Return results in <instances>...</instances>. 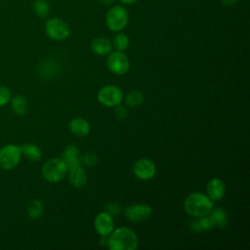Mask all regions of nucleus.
<instances>
[{
	"instance_id": "15",
	"label": "nucleus",
	"mask_w": 250,
	"mask_h": 250,
	"mask_svg": "<svg viewBox=\"0 0 250 250\" xmlns=\"http://www.w3.org/2000/svg\"><path fill=\"white\" fill-rule=\"evenodd\" d=\"M91 50L98 56H105L111 52L112 44L105 37H97L91 42Z\"/></svg>"
},
{
	"instance_id": "16",
	"label": "nucleus",
	"mask_w": 250,
	"mask_h": 250,
	"mask_svg": "<svg viewBox=\"0 0 250 250\" xmlns=\"http://www.w3.org/2000/svg\"><path fill=\"white\" fill-rule=\"evenodd\" d=\"M62 158L64 160L68 168L80 164L78 147L75 145L66 146L62 151Z\"/></svg>"
},
{
	"instance_id": "1",
	"label": "nucleus",
	"mask_w": 250,
	"mask_h": 250,
	"mask_svg": "<svg viewBox=\"0 0 250 250\" xmlns=\"http://www.w3.org/2000/svg\"><path fill=\"white\" fill-rule=\"evenodd\" d=\"M139 239L136 232L126 227L113 229L106 236V246L110 250H136Z\"/></svg>"
},
{
	"instance_id": "12",
	"label": "nucleus",
	"mask_w": 250,
	"mask_h": 250,
	"mask_svg": "<svg viewBox=\"0 0 250 250\" xmlns=\"http://www.w3.org/2000/svg\"><path fill=\"white\" fill-rule=\"evenodd\" d=\"M226 185L225 183L219 179V178H213L211 179L206 186V191L207 195L213 200V201H219L221 200L226 193Z\"/></svg>"
},
{
	"instance_id": "2",
	"label": "nucleus",
	"mask_w": 250,
	"mask_h": 250,
	"mask_svg": "<svg viewBox=\"0 0 250 250\" xmlns=\"http://www.w3.org/2000/svg\"><path fill=\"white\" fill-rule=\"evenodd\" d=\"M214 207L213 200L202 192H191L184 200V210L192 217H203L208 215Z\"/></svg>"
},
{
	"instance_id": "23",
	"label": "nucleus",
	"mask_w": 250,
	"mask_h": 250,
	"mask_svg": "<svg viewBox=\"0 0 250 250\" xmlns=\"http://www.w3.org/2000/svg\"><path fill=\"white\" fill-rule=\"evenodd\" d=\"M33 10L38 17L45 18L50 11L49 2L47 0H35L33 2Z\"/></svg>"
},
{
	"instance_id": "30",
	"label": "nucleus",
	"mask_w": 250,
	"mask_h": 250,
	"mask_svg": "<svg viewBox=\"0 0 250 250\" xmlns=\"http://www.w3.org/2000/svg\"><path fill=\"white\" fill-rule=\"evenodd\" d=\"M121 3H123V4H125V5H130V4H133V3H135L136 1H138V0H119Z\"/></svg>"
},
{
	"instance_id": "4",
	"label": "nucleus",
	"mask_w": 250,
	"mask_h": 250,
	"mask_svg": "<svg viewBox=\"0 0 250 250\" xmlns=\"http://www.w3.org/2000/svg\"><path fill=\"white\" fill-rule=\"evenodd\" d=\"M129 15L127 10L120 6L116 5L110 8L105 16V23L109 30L111 31H120L128 23Z\"/></svg>"
},
{
	"instance_id": "6",
	"label": "nucleus",
	"mask_w": 250,
	"mask_h": 250,
	"mask_svg": "<svg viewBox=\"0 0 250 250\" xmlns=\"http://www.w3.org/2000/svg\"><path fill=\"white\" fill-rule=\"evenodd\" d=\"M97 98L104 106L115 107L122 103L124 95L119 87L115 85H105L99 90Z\"/></svg>"
},
{
	"instance_id": "8",
	"label": "nucleus",
	"mask_w": 250,
	"mask_h": 250,
	"mask_svg": "<svg viewBox=\"0 0 250 250\" xmlns=\"http://www.w3.org/2000/svg\"><path fill=\"white\" fill-rule=\"evenodd\" d=\"M106 67L110 72L116 75H123L128 72L130 68V62L123 51L116 50L109 53L106 59Z\"/></svg>"
},
{
	"instance_id": "21",
	"label": "nucleus",
	"mask_w": 250,
	"mask_h": 250,
	"mask_svg": "<svg viewBox=\"0 0 250 250\" xmlns=\"http://www.w3.org/2000/svg\"><path fill=\"white\" fill-rule=\"evenodd\" d=\"M144 95L142 92L134 90L129 92L125 97V103L130 107H136L143 104L144 102Z\"/></svg>"
},
{
	"instance_id": "17",
	"label": "nucleus",
	"mask_w": 250,
	"mask_h": 250,
	"mask_svg": "<svg viewBox=\"0 0 250 250\" xmlns=\"http://www.w3.org/2000/svg\"><path fill=\"white\" fill-rule=\"evenodd\" d=\"M10 102H11V107L17 115L22 116L27 112L28 104H27V101L25 100L24 97L17 95L15 97H13L10 100Z\"/></svg>"
},
{
	"instance_id": "7",
	"label": "nucleus",
	"mask_w": 250,
	"mask_h": 250,
	"mask_svg": "<svg viewBox=\"0 0 250 250\" xmlns=\"http://www.w3.org/2000/svg\"><path fill=\"white\" fill-rule=\"evenodd\" d=\"M21 156V146L17 145H6L0 148V168L11 170L15 168Z\"/></svg>"
},
{
	"instance_id": "28",
	"label": "nucleus",
	"mask_w": 250,
	"mask_h": 250,
	"mask_svg": "<svg viewBox=\"0 0 250 250\" xmlns=\"http://www.w3.org/2000/svg\"><path fill=\"white\" fill-rule=\"evenodd\" d=\"M114 112H115L116 117H117L118 119H121V120L125 119V118L127 117V114H128L126 108H125L124 106H120V104L117 105V106H115Z\"/></svg>"
},
{
	"instance_id": "22",
	"label": "nucleus",
	"mask_w": 250,
	"mask_h": 250,
	"mask_svg": "<svg viewBox=\"0 0 250 250\" xmlns=\"http://www.w3.org/2000/svg\"><path fill=\"white\" fill-rule=\"evenodd\" d=\"M199 218L200 219H198L197 221H195L191 224V229L193 230L200 231V230H205V229H211L214 227V224L209 216L206 215V216L199 217Z\"/></svg>"
},
{
	"instance_id": "25",
	"label": "nucleus",
	"mask_w": 250,
	"mask_h": 250,
	"mask_svg": "<svg viewBox=\"0 0 250 250\" xmlns=\"http://www.w3.org/2000/svg\"><path fill=\"white\" fill-rule=\"evenodd\" d=\"M99 158H98V155L93 152V151H89V152H86L83 157H82V161H83V164L86 165V166H94L97 164Z\"/></svg>"
},
{
	"instance_id": "14",
	"label": "nucleus",
	"mask_w": 250,
	"mask_h": 250,
	"mask_svg": "<svg viewBox=\"0 0 250 250\" xmlns=\"http://www.w3.org/2000/svg\"><path fill=\"white\" fill-rule=\"evenodd\" d=\"M70 133L76 137H85L90 133V123L83 117H74L68 123Z\"/></svg>"
},
{
	"instance_id": "11",
	"label": "nucleus",
	"mask_w": 250,
	"mask_h": 250,
	"mask_svg": "<svg viewBox=\"0 0 250 250\" xmlns=\"http://www.w3.org/2000/svg\"><path fill=\"white\" fill-rule=\"evenodd\" d=\"M94 228L98 234L107 236L114 229V221L112 216L106 211L100 212L94 219Z\"/></svg>"
},
{
	"instance_id": "5",
	"label": "nucleus",
	"mask_w": 250,
	"mask_h": 250,
	"mask_svg": "<svg viewBox=\"0 0 250 250\" xmlns=\"http://www.w3.org/2000/svg\"><path fill=\"white\" fill-rule=\"evenodd\" d=\"M45 32L49 38L56 41H62L69 36L70 27L62 19L53 18L46 21Z\"/></svg>"
},
{
	"instance_id": "10",
	"label": "nucleus",
	"mask_w": 250,
	"mask_h": 250,
	"mask_svg": "<svg viewBox=\"0 0 250 250\" xmlns=\"http://www.w3.org/2000/svg\"><path fill=\"white\" fill-rule=\"evenodd\" d=\"M133 173L136 178L142 181H148L156 174V166L148 158L138 159L133 165Z\"/></svg>"
},
{
	"instance_id": "9",
	"label": "nucleus",
	"mask_w": 250,
	"mask_h": 250,
	"mask_svg": "<svg viewBox=\"0 0 250 250\" xmlns=\"http://www.w3.org/2000/svg\"><path fill=\"white\" fill-rule=\"evenodd\" d=\"M152 213L151 207L146 203H136L127 206L124 215L129 222L140 223L146 221Z\"/></svg>"
},
{
	"instance_id": "29",
	"label": "nucleus",
	"mask_w": 250,
	"mask_h": 250,
	"mask_svg": "<svg viewBox=\"0 0 250 250\" xmlns=\"http://www.w3.org/2000/svg\"><path fill=\"white\" fill-rule=\"evenodd\" d=\"M236 1H237V0H221L222 4H223L224 6H231V5H233Z\"/></svg>"
},
{
	"instance_id": "19",
	"label": "nucleus",
	"mask_w": 250,
	"mask_h": 250,
	"mask_svg": "<svg viewBox=\"0 0 250 250\" xmlns=\"http://www.w3.org/2000/svg\"><path fill=\"white\" fill-rule=\"evenodd\" d=\"M210 219L212 220L214 227H220V228H224L228 222V217L227 214L225 212L224 209L222 208H216V209H212L211 212L208 214Z\"/></svg>"
},
{
	"instance_id": "27",
	"label": "nucleus",
	"mask_w": 250,
	"mask_h": 250,
	"mask_svg": "<svg viewBox=\"0 0 250 250\" xmlns=\"http://www.w3.org/2000/svg\"><path fill=\"white\" fill-rule=\"evenodd\" d=\"M105 209H106V212L109 213L111 216L119 215L121 212V207L116 202H108Z\"/></svg>"
},
{
	"instance_id": "20",
	"label": "nucleus",
	"mask_w": 250,
	"mask_h": 250,
	"mask_svg": "<svg viewBox=\"0 0 250 250\" xmlns=\"http://www.w3.org/2000/svg\"><path fill=\"white\" fill-rule=\"evenodd\" d=\"M43 211H44L43 203L38 199H34L28 204L27 216L31 220H37L38 218L41 217V215L43 214Z\"/></svg>"
},
{
	"instance_id": "3",
	"label": "nucleus",
	"mask_w": 250,
	"mask_h": 250,
	"mask_svg": "<svg viewBox=\"0 0 250 250\" xmlns=\"http://www.w3.org/2000/svg\"><path fill=\"white\" fill-rule=\"evenodd\" d=\"M68 167L64 160L60 157H55L47 160L42 167L43 178L52 184L61 182L66 175Z\"/></svg>"
},
{
	"instance_id": "24",
	"label": "nucleus",
	"mask_w": 250,
	"mask_h": 250,
	"mask_svg": "<svg viewBox=\"0 0 250 250\" xmlns=\"http://www.w3.org/2000/svg\"><path fill=\"white\" fill-rule=\"evenodd\" d=\"M111 44L113 45V47L117 51H124L129 47L130 40H129V37L126 34L118 33L114 36L113 41H112Z\"/></svg>"
},
{
	"instance_id": "26",
	"label": "nucleus",
	"mask_w": 250,
	"mask_h": 250,
	"mask_svg": "<svg viewBox=\"0 0 250 250\" xmlns=\"http://www.w3.org/2000/svg\"><path fill=\"white\" fill-rule=\"evenodd\" d=\"M11 100V92L5 86H0V106L6 105L10 103Z\"/></svg>"
},
{
	"instance_id": "31",
	"label": "nucleus",
	"mask_w": 250,
	"mask_h": 250,
	"mask_svg": "<svg viewBox=\"0 0 250 250\" xmlns=\"http://www.w3.org/2000/svg\"><path fill=\"white\" fill-rule=\"evenodd\" d=\"M99 1L102 2L104 5H109V4H111L113 2V0H99Z\"/></svg>"
},
{
	"instance_id": "13",
	"label": "nucleus",
	"mask_w": 250,
	"mask_h": 250,
	"mask_svg": "<svg viewBox=\"0 0 250 250\" xmlns=\"http://www.w3.org/2000/svg\"><path fill=\"white\" fill-rule=\"evenodd\" d=\"M67 176L69 184L77 188L84 187L87 182V174L80 164L69 167L67 170Z\"/></svg>"
},
{
	"instance_id": "18",
	"label": "nucleus",
	"mask_w": 250,
	"mask_h": 250,
	"mask_svg": "<svg viewBox=\"0 0 250 250\" xmlns=\"http://www.w3.org/2000/svg\"><path fill=\"white\" fill-rule=\"evenodd\" d=\"M21 154H23L25 158L30 161H38L41 158V154H42L41 150L34 144H30V143L23 144L22 146H21Z\"/></svg>"
}]
</instances>
